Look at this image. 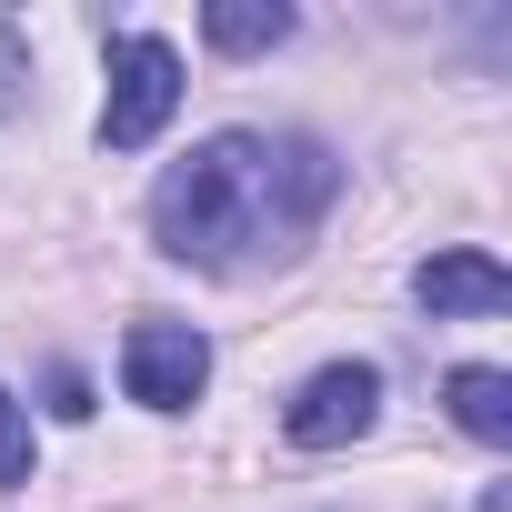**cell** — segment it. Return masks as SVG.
Segmentation results:
<instances>
[{"label":"cell","mask_w":512,"mask_h":512,"mask_svg":"<svg viewBox=\"0 0 512 512\" xmlns=\"http://www.w3.org/2000/svg\"><path fill=\"white\" fill-rule=\"evenodd\" d=\"M342 201V161L302 131H211L191 141L151 191V241L191 272H251L292 262Z\"/></svg>","instance_id":"cell-1"},{"label":"cell","mask_w":512,"mask_h":512,"mask_svg":"<svg viewBox=\"0 0 512 512\" xmlns=\"http://www.w3.org/2000/svg\"><path fill=\"white\" fill-rule=\"evenodd\" d=\"M181 111V51L161 31H121L111 41V91H101V141L111 151H151Z\"/></svg>","instance_id":"cell-2"},{"label":"cell","mask_w":512,"mask_h":512,"mask_svg":"<svg viewBox=\"0 0 512 512\" xmlns=\"http://www.w3.org/2000/svg\"><path fill=\"white\" fill-rule=\"evenodd\" d=\"M201 382H211V342L191 322H131L121 332V392L141 412H191Z\"/></svg>","instance_id":"cell-3"},{"label":"cell","mask_w":512,"mask_h":512,"mask_svg":"<svg viewBox=\"0 0 512 512\" xmlns=\"http://www.w3.org/2000/svg\"><path fill=\"white\" fill-rule=\"evenodd\" d=\"M382 422V372L372 362H322L302 392H292V412H282V432L302 442V452H342V442H362Z\"/></svg>","instance_id":"cell-4"},{"label":"cell","mask_w":512,"mask_h":512,"mask_svg":"<svg viewBox=\"0 0 512 512\" xmlns=\"http://www.w3.org/2000/svg\"><path fill=\"white\" fill-rule=\"evenodd\" d=\"M412 302H422L432 322H452V312H502V302H512V272L492 262V251H432V262L412 272Z\"/></svg>","instance_id":"cell-5"},{"label":"cell","mask_w":512,"mask_h":512,"mask_svg":"<svg viewBox=\"0 0 512 512\" xmlns=\"http://www.w3.org/2000/svg\"><path fill=\"white\" fill-rule=\"evenodd\" d=\"M201 41L231 51V61L282 51V41H292V11H282V0H211V11H201Z\"/></svg>","instance_id":"cell-6"},{"label":"cell","mask_w":512,"mask_h":512,"mask_svg":"<svg viewBox=\"0 0 512 512\" xmlns=\"http://www.w3.org/2000/svg\"><path fill=\"white\" fill-rule=\"evenodd\" d=\"M442 402H452V422H462L472 442H512V372H492V362H462V372L442 382Z\"/></svg>","instance_id":"cell-7"},{"label":"cell","mask_w":512,"mask_h":512,"mask_svg":"<svg viewBox=\"0 0 512 512\" xmlns=\"http://www.w3.org/2000/svg\"><path fill=\"white\" fill-rule=\"evenodd\" d=\"M11 482H31V422H21V402L0 392V492Z\"/></svg>","instance_id":"cell-8"},{"label":"cell","mask_w":512,"mask_h":512,"mask_svg":"<svg viewBox=\"0 0 512 512\" xmlns=\"http://www.w3.org/2000/svg\"><path fill=\"white\" fill-rule=\"evenodd\" d=\"M21 81H31V41H21V21H0V111L21 101Z\"/></svg>","instance_id":"cell-9"},{"label":"cell","mask_w":512,"mask_h":512,"mask_svg":"<svg viewBox=\"0 0 512 512\" xmlns=\"http://www.w3.org/2000/svg\"><path fill=\"white\" fill-rule=\"evenodd\" d=\"M51 412H61V422H91V382H81L71 362H51Z\"/></svg>","instance_id":"cell-10"}]
</instances>
